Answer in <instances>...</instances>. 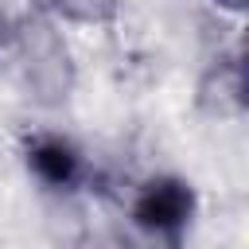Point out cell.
<instances>
[{
	"label": "cell",
	"mask_w": 249,
	"mask_h": 249,
	"mask_svg": "<svg viewBox=\"0 0 249 249\" xmlns=\"http://www.w3.org/2000/svg\"><path fill=\"white\" fill-rule=\"evenodd\" d=\"M132 218L148 233H160V237L179 233L195 218V191H191V183H183V179H152L136 195Z\"/></svg>",
	"instance_id": "cell-1"
},
{
	"label": "cell",
	"mask_w": 249,
	"mask_h": 249,
	"mask_svg": "<svg viewBox=\"0 0 249 249\" xmlns=\"http://www.w3.org/2000/svg\"><path fill=\"white\" fill-rule=\"evenodd\" d=\"M27 163H31V171H35L47 187H74L78 175H82L78 152H74L66 140H58V136H39V140H31Z\"/></svg>",
	"instance_id": "cell-2"
}]
</instances>
